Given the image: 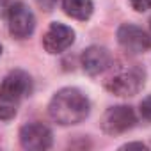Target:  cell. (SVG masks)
Listing matches in <instances>:
<instances>
[{
	"label": "cell",
	"mask_w": 151,
	"mask_h": 151,
	"mask_svg": "<svg viewBox=\"0 0 151 151\" xmlns=\"http://www.w3.org/2000/svg\"><path fill=\"white\" fill-rule=\"evenodd\" d=\"M140 116L151 123V96H147L140 101Z\"/></svg>",
	"instance_id": "cell-12"
},
{
	"label": "cell",
	"mask_w": 151,
	"mask_h": 151,
	"mask_svg": "<svg viewBox=\"0 0 151 151\" xmlns=\"http://www.w3.org/2000/svg\"><path fill=\"white\" fill-rule=\"evenodd\" d=\"M112 66V55L103 46H89L82 53V68L89 75H100Z\"/></svg>",
	"instance_id": "cell-9"
},
{
	"label": "cell",
	"mask_w": 151,
	"mask_h": 151,
	"mask_svg": "<svg viewBox=\"0 0 151 151\" xmlns=\"http://www.w3.org/2000/svg\"><path fill=\"white\" fill-rule=\"evenodd\" d=\"M128 2H130V6H132L135 11H139V13H144V11L151 9V0H128Z\"/></svg>",
	"instance_id": "cell-13"
},
{
	"label": "cell",
	"mask_w": 151,
	"mask_h": 151,
	"mask_svg": "<svg viewBox=\"0 0 151 151\" xmlns=\"http://www.w3.org/2000/svg\"><path fill=\"white\" fill-rule=\"evenodd\" d=\"M75 43V30L64 23H52L43 36V46L48 53H62Z\"/></svg>",
	"instance_id": "cell-8"
},
{
	"label": "cell",
	"mask_w": 151,
	"mask_h": 151,
	"mask_svg": "<svg viewBox=\"0 0 151 151\" xmlns=\"http://www.w3.org/2000/svg\"><path fill=\"white\" fill-rule=\"evenodd\" d=\"M121 149H147V146L142 142H130V144H124Z\"/></svg>",
	"instance_id": "cell-15"
},
{
	"label": "cell",
	"mask_w": 151,
	"mask_h": 151,
	"mask_svg": "<svg viewBox=\"0 0 151 151\" xmlns=\"http://www.w3.org/2000/svg\"><path fill=\"white\" fill-rule=\"evenodd\" d=\"M62 9L68 16L86 22L93 14V0H62Z\"/></svg>",
	"instance_id": "cell-10"
},
{
	"label": "cell",
	"mask_w": 151,
	"mask_h": 151,
	"mask_svg": "<svg viewBox=\"0 0 151 151\" xmlns=\"http://www.w3.org/2000/svg\"><path fill=\"white\" fill-rule=\"evenodd\" d=\"M91 105L86 94L75 87H64L57 91L48 105L50 117L62 126L78 124L89 116Z\"/></svg>",
	"instance_id": "cell-1"
},
{
	"label": "cell",
	"mask_w": 151,
	"mask_h": 151,
	"mask_svg": "<svg viewBox=\"0 0 151 151\" xmlns=\"http://www.w3.org/2000/svg\"><path fill=\"white\" fill-rule=\"evenodd\" d=\"M144 86V71L139 66H117L116 71L105 80V87L107 91H110L116 96H133L137 94Z\"/></svg>",
	"instance_id": "cell-2"
},
{
	"label": "cell",
	"mask_w": 151,
	"mask_h": 151,
	"mask_svg": "<svg viewBox=\"0 0 151 151\" xmlns=\"http://www.w3.org/2000/svg\"><path fill=\"white\" fill-rule=\"evenodd\" d=\"M7 22H9V32L16 39H25L34 32L36 20L32 11L25 4H14L9 7L7 13Z\"/></svg>",
	"instance_id": "cell-6"
},
{
	"label": "cell",
	"mask_w": 151,
	"mask_h": 151,
	"mask_svg": "<svg viewBox=\"0 0 151 151\" xmlns=\"http://www.w3.org/2000/svg\"><path fill=\"white\" fill-rule=\"evenodd\" d=\"M57 2H59V0H36V4H37L43 11H46V13L53 11L55 6H57Z\"/></svg>",
	"instance_id": "cell-14"
},
{
	"label": "cell",
	"mask_w": 151,
	"mask_h": 151,
	"mask_svg": "<svg viewBox=\"0 0 151 151\" xmlns=\"http://www.w3.org/2000/svg\"><path fill=\"white\" fill-rule=\"evenodd\" d=\"M52 130L43 123H29L20 130V144L29 151H45L52 147Z\"/></svg>",
	"instance_id": "cell-5"
},
{
	"label": "cell",
	"mask_w": 151,
	"mask_h": 151,
	"mask_svg": "<svg viewBox=\"0 0 151 151\" xmlns=\"http://www.w3.org/2000/svg\"><path fill=\"white\" fill-rule=\"evenodd\" d=\"M135 123H137V117L133 109L128 105H117L105 110V114L101 116L100 126L107 135H121L130 128H133Z\"/></svg>",
	"instance_id": "cell-3"
},
{
	"label": "cell",
	"mask_w": 151,
	"mask_h": 151,
	"mask_svg": "<svg viewBox=\"0 0 151 151\" xmlns=\"http://www.w3.org/2000/svg\"><path fill=\"white\" fill-rule=\"evenodd\" d=\"M117 41L130 53H144L151 48V37L137 25L124 23L117 29Z\"/></svg>",
	"instance_id": "cell-7"
},
{
	"label": "cell",
	"mask_w": 151,
	"mask_h": 151,
	"mask_svg": "<svg viewBox=\"0 0 151 151\" xmlns=\"http://www.w3.org/2000/svg\"><path fill=\"white\" fill-rule=\"evenodd\" d=\"M14 116H16V103L0 98V119H2V121H9Z\"/></svg>",
	"instance_id": "cell-11"
},
{
	"label": "cell",
	"mask_w": 151,
	"mask_h": 151,
	"mask_svg": "<svg viewBox=\"0 0 151 151\" xmlns=\"http://www.w3.org/2000/svg\"><path fill=\"white\" fill-rule=\"evenodd\" d=\"M32 93V78L23 69H14L0 84V98L18 103Z\"/></svg>",
	"instance_id": "cell-4"
},
{
	"label": "cell",
	"mask_w": 151,
	"mask_h": 151,
	"mask_svg": "<svg viewBox=\"0 0 151 151\" xmlns=\"http://www.w3.org/2000/svg\"><path fill=\"white\" fill-rule=\"evenodd\" d=\"M0 53H2V46H0Z\"/></svg>",
	"instance_id": "cell-16"
}]
</instances>
